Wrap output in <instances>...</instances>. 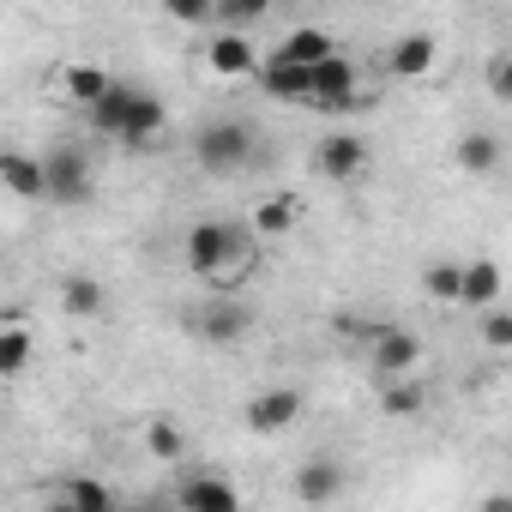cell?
Here are the masks:
<instances>
[{"instance_id":"18","label":"cell","mask_w":512,"mask_h":512,"mask_svg":"<svg viewBox=\"0 0 512 512\" xmlns=\"http://www.w3.org/2000/svg\"><path fill=\"white\" fill-rule=\"evenodd\" d=\"M452 157H458V169H464V175H476V181H488V175L500 169V157H506V151H500V139H494V133H482V127H470V133H464V139L452 145Z\"/></svg>"},{"instance_id":"19","label":"cell","mask_w":512,"mask_h":512,"mask_svg":"<svg viewBox=\"0 0 512 512\" xmlns=\"http://www.w3.org/2000/svg\"><path fill=\"white\" fill-rule=\"evenodd\" d=\"M0 181H7L19 199H49V169H43V157L7 151V157H0Z\"/></svg>"},{"instance_id":"5","label":"cell","mask_w":512,"mask_h":512,"mask_svg":"<svg viewBox=\"0 0 512 512\" xmlns=\"http://www.w3.org/2000/svg\"><path fill=\"white\" fill-rule=\"evenodd\" d=\"M241 422H247L253 434H284V428L302 422V392H296V386H266V392H253L247 410H241Z\"/></svg>"},{"instance_id":"30","label":"cell","mask_w":512,"mask_h":512,"mask_svg":"<svg viewBox=\"0 0 512 512\" xmlns=\"http://www.w3.org/2000/svg\"><path fill=\"white\" fill-rule=\"evenodd\" d=\"M488 91H494L500 103H512V55H500V61L488 67Z\"/></svg>"},{"instance_id":"3","label":"cell","mask_w":512,"mask_h":512,"mask_svg":"<svg viewBox=\"0 0 512 512\" xmlns=\"http://www.w3.org/2000/svg\"><path fill=\"white\" fill-rule=\"evenodd\" d=\"M43 169H49V205H91L97 175H91L85 145H55V151L43 157Z\"/></svg>"},{"instance_id":"28","label":"cell","mask_w":512,"mask_h":512,"mask_svg":"<svg viewBox=\"0 0 512 512\" xmlns=\"http://www.w3.org/2000/svg\"><path fill=\"white\" fill-rule=\"evenodd\" d=\"M476 338L488 344V350H512V308H482V320H476Z\"/></svg>"},{"instance_id":"1","label":"cell","mask_w":512,"mask_h":512,"mask_svg":"<svg viewBox=\"0 0 512 512\" xmlns=\"http://www.w3.org/2000/svg\"><path fill=\"white\" fill-rule=\"evenodd\" d=\"M187 266L205 278L211 296H241V284L253 278V266H260V253H253V235L241 223H223V217H205L187 229Z\"/></svg>"},{"instance_id":"23","label":"cell","mask_w":512,"mask_h":512,"mask_svg":"<svg viewBox=\"0 0 512 512\" xmlns=\"http://www.w3.org/2000/svg\"><path fill=\"white\" fill-rule=\"evenodd\" d=\"M25 368H31V332H25L19 314H7V326H0V374L19 380Z\"/></svg>"},{"instance_id":"9","label":"cell","mask_w":512,"mask_h":512,"mask_svg":"<svg viewBox=\"0 0 512 512\" xmlns=\"http://www.w3.org/2000/svg\"><path fill=\"white\" fill-rule=\"evenodd\" d=\"M253 85H260L266 97H278V103H308V97H314V67L272 55V61L260 67V79H253Z\"/></svg>"},{"instance_id":"17","label":"cell","mask_w":512,"mask_h":512,"mask_svg":"<svg viewBox=\"0 0 512 512\" xmlns=\"http://www.w3.org/2000/svg\"><path fill=\"white\" fill-rule=\"evenodd\" d=\"M49 500L67 506V512H109V506H115V488L97 482V476H67V482L49 488Z\"/></svg>"},{"instance_id":"4","label":"cell","mask_w":512,"mask_h":512,"mask_svg":"<svg viewBox=\"0 0 512 512\" xmlns=\"http://www.w3.org/2000/svg\"><path fill=\"white\" fill-rule=\"evenodd\" d=\"M247 326H253V308H247L241 296H211L205 308L187 314V332L205 338V344H241Z\"/></svg>"},{"instance_id":"16","label":"cell","mask_w":512,"mask_h":512,"mask_svg":"<svg viewBox=\"0 0 512 512\" xmlns=\"http://www.w3.org/2000/svg\"><path fill=\"white\" fill-rule=\"evenodd\" d=\"M61 308H67V320H103L109 314V290L97 278H85V272H67L61 278Z\"/></svg>"},{"instance_id":"12","label":"cell","mask_w":512,"mask_h":512,"mask_svg":"<svg viewBox=\"0 0 512 512\" xmlns=\"http://www.w3.org/2000/svg\"><path fill=\"white\" fill-rule=\"evenodd\" d=\"M434 73V37L428 31H410V37H398L392 43V55H386V79H428Z\"/></svg>"},{"instance_id":"11","label":"cell","mask_w":512,"mask_h":512,"mask_svg":"<svg viewBox=\"0 0 512 512\" xmlns=\"http://www.w3.org/2000/svg\"><path fill=\"white\" fill-rule=\"evenodd\" d=\"M416 368H422V338L386 320V332L374 338V374L386 380V374H416Z\"/></svg>"},{"instance_id":"22","label":"cell","mask_w":512,"mask_h":512,"mask_svg":"<svg viewBox=\"0 0 512 512\" xmlns=\"http://www.w3.org/2000/svg\"><path fill=\"white\" fill-rule=\"evenodd\" d=\"M458 302L476 308V314L494 308V302H500V266H494V260H470V266H464V296H458Z\"/></svg>"},{"instance_id":"21","label":"cell","mask_w":512,"mask_h":512,"mask_svg":"<svg viewBox=\"0 0 512 512\" xmlns=\"http://www.w3.org/2000/svg\"><path fill=\"white\" fill-rule=\"evenodd\" d=\"M422 404H428V386L416 374H386L380 380V410L386 416H422Z\"/></svg>"},{"instance_id":"14","label":"cell","mask_w":512,"mask_h":512,"mask_svg":"<svg viewBox=\"0 0 512 512\" xmlns=\"http://www.w3.org/2000/svg\"><path fill=\"white\" fill-rule=\"evenodd\" d=\"M338 494H344V464H338V458H308V464L296 470V500L326 506V500H338Z\"/></svg>"},{"instance_id":"29","label":"cell","mask_w":512,"mask_h":512,"mask_svg":"<svg viewBox=\"0 0 512 512\" xmlns=\"http://www.w3.org/2000/svg\"><path fill=\"white\" fill-rule=\"evenodd\" d=\"M163 13L175 25H205V19H217V0H163Z\"/></svg>"},{"instance_id":"25","label":"cell","mask_w":512,"mask_h":512,"mask_svg":"<svg viewBox=\"0 0 512 512\" xmlns=\"http://www.w3.org/2000/svg\"><path fill=\"white\" fill-rule=\"evenodd\" d=\"M145 452H151L157 464H181L187 440H181V428H175L169 416H145Z\"/></svg>"},{"instance_id":"20","label":"cell","mask_w":512,"mask_h":512,"mask_svg":"<svg viewBox=\"0 0 512 512\" xmlns=\"http://www.w3.org/2000/svg\"><path fill=\"white\" fill-rule=\"evenodd\" d=\"M247 223L260 229V235H290V229L302 223V199H296V193H266L260 205L247 211Z\"/></svg>"},{"instance_id":"6","label":"cell","mask_w":512,"mask_h":512,"mask_svg":"<svg viewBox=\"0 0 512 512\" xmlns=\"http://www.w3.org/2000/svg\"><path fill=\"white\" fill-rule=\"evenodd\" d=\"M308 109H326V115L356 109V61H350V55H326V61L314 67V97H308Z\"/></svg>"},{"instance_id":"10","label":"cell","mask_w":512,"mask_h":512,"mask_svg":"<svg viewBox=\"0 0 512 512\" xmlns=\"http://www.w3.org/2000/svg\"><path fill=\"white\" fill-rule=\"evenodd\" d=\"M133 97H139V91L115 79V85H109V91H103V97H97V103L85 109L91 133H97V139H115V145H121V139H127V121H133Z\"/></svg>"},{"instance_id":"8","label":"cell","mask_w":512,"mask_h":512,"mask_svg":"<svg viewBox=\"0 0 512 512\" xmlns=\"http://www.w3.org/2000/svg\"><path fill=\"white\" fill-rule=\"evenodd\" d=\"M205 67H211L217 79H260V55H253L247 31H229V25L211 37V49H205Z\"/></svg>"},{"instance_id":"15","label":"cell","mask_w":512,"mask_h":512,"mask_svg":"<svg viewBox=\"0 0 512 512\" xmlns=\"http://www.w3.org/2000/svg\"><path fill=\"white\" fill-rule=\"evenodd\" d=\"M109 85H115V79H109L103 67H91V61H67V67L55 73V91H61L67 103H79V109H91Z\"/></svg>"},{"instance_id":"27","label":"cell","mask_w":512,"mask_h":512,"mask_svg":"<svg viewBox=\"0 0 512 512\" xmlns=\"http://www.w3.org/2000/svg\"><path fill=\"white\" fill-rule=\"evenodd\" d=\"M272 7H278V0H217V25H229V31H247V25H260Z\"/></svg>"},{"instance_id":"2","label":"cell","mask_w":512,"mask_h":512,"mask_svg":"<svg viewBox=\"0 0 512 512\" xmlns=\"http://www.w3.org/2000/svg\"><path fill=\"white\" fill-rule=\"evenodd\" d=\"M193 157H199V169H211V175H241L253 157H260V145H253V133H247L241 121H211V127H199Z\"/></svg>"},{"instance_id":"26","label":"cell","mask_w":512,"mask_h":512,"mask_svg":"<svg viewBox=\"0 0 512 512\" xmlns=\"http://www.w3.org/2000/svg\"><path fill=\"white\" fill-rule=\"evenodd\" d=\"M422 290H428L434 302H458V296H464V266H458V260H428V266H422Z\"/></svg>"},{"instance_id":"7","label":"cell","mask_w":512,"mask_h":512,"mask_svg":"<svg viewBox=\"0 0 512 512\" xmlns=\"http://www.w3.org/2000/svg\"><path fill=\"white\" fill-rule=\"evenodd\" d=\"M314 169H320L326 181H356V175L368 169V139H356V133H326V139L314 145Z\"/></svg>"},{"instance_id":"24","label":"cell","mask_w":512,"mask_h":512,"mask_svg":"<svg viewBox=\"0 0 512 512\" xmlns=\"http://www.w3.org/2000/svg\"><path fill=\"white\" fill-rule=\"evenodd\" d=\"M278 55H284V61H302V67H320L326 55H338V43H332L326 31H290V37L278 43Z\"/></svg>"},{"instance_id":"13","label":"cell","mask_w":512,"mask_h":512,"mask_svg":"<svg viewBox=\"0 0 512 512\" xmlns=\"http://www.w3.org/2000/svg\"><path fill=\"white\" fill-rule=\"evenodd\" d=\"M175 500L193 506V512H235V506H241V494H235L223 476H211V470H193V476L175 488Z\"/></svg>"}]
</instances>
